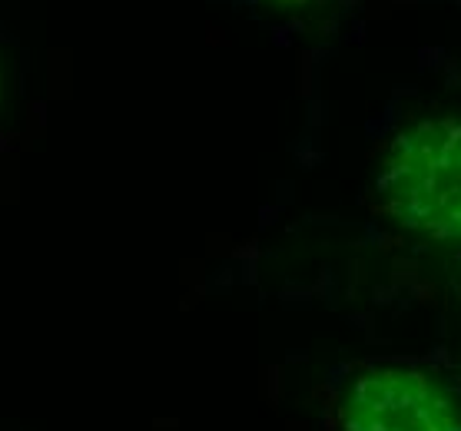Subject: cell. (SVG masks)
Masks as SVG:
<instances>
[{"instance_id":"cell-2","label":"cell","mask_w":461,"mask_h":431,"mask_svg":"<svg viewBox=\"0 0 461 431\" xmlns=\"http://www.w3.org/2000/svg\"><path fill=\"white\" fill-rule=\"evenodd\" d=\"M342 425L346 431H461V409L429 372L378 365L348 385Z\"/></svg>"},{"instance_id":"cell-1","label":"cell","mask_w":461,"mask_h":431,"mask_svg":"<svg viewBox=\"0 0 461 431\" xmlns=\"http://www.w3.org/2000/svg\"><path fill=\"white\" fill-rule=\"evenodd\" d=\"M375 193L402 229L461 246V116H429L388 139Z\"/></svg>"},{"instance_id":"cell-3","label":"cell","mask_w":461,"mask_h":431,"mask_svg":"<svg viewBox=\"0 0 461 431\" xmlns=\"http://www.w3.org/2000/svg\"><path fill=\"white\" fill-rule=\"evenodd\" d=\"M266 4H279V7H309V4H319V0H266Z\"/></svg>"}]
</instances>
